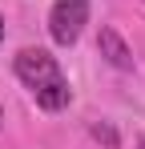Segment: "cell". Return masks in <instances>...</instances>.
Segmentation results:
<instances>
[{"instance_id": "obj_1", "label": "cell", "mask_w": 145, "mask_h": 149, "mask_svg": "<svg viewBox=\"0 0 145 149\" xmlns=\"http://www.w3.org/2000/svg\"><path fill=\"white\" fill-rule=\"evenodd\" d=\"M12 73H16V81L32 93V101H36L45 113L69 109V101H72L69 77H65L61 61H56L48 49H20L16 61H12Z\"/></svg>"}, {"instance_id": "obj_2", "label": "cell", "mask_w": 145, "mask_h": 149, "mask_svg": "<svg viewBox=\"0 0 145 149\" xmlns=\"http://www.w3.org/2000/svg\"><path fill=\"white\" fill-rule=\"evenodd\" d=\"M85 24H89V0H56L48 8V36L61 49L77 45L81 32H85Z\"/></svg>"}, {"instance_id": "obj_3", "label": "cell", "mask_w": 145, "mask_h": 149, "mask_svg": "<svg viewBox=\"0 0 145 149\" xmlns=\"http://www.w3.org/2000/svg\"><path fill=\"white\" fill-rule=\"evenodd\" d=\"M97 52H101L105 65H113L117 73H133V49L125 45V36H121L113 24H101V32H97Z\"/></svg>"}, {"instance_id": "obj_4", "label": "cell", "mask_w": 145, "mask_h": 149, "mask_svg": "<svg viewBox=\"0 0 145 149\" xmlns=\"http://www.w3.org/2000/svg\"><path fill=\"white\" fill-rule=\"evenodd\" d=\"M89 133H93V141H101L105 149H117V145H121V133H117L109 121H93V125H89Z\"/></svg>"}, {"instance_id": "obj_5", "label": "cell", "mask_w": 145, "mask_h": 149, "mask_svg": "<svg viewBox=\"0 0 145 149\" xmlns=\"http://www.w3.org/2000/svg\"><path fill=\"white\" fill-rule=\"evenodd\" d=\"M0 45H4V16H0Z\"/></svg>"}, {"instance_id": "obj_6", "label": "cell", "mask_w": 145, "mask_h": 149, "mask_svg": "<svg viewBox=\"0 0 145 149\" xmlns=\"http://www.w3.org/2000/svg\"><path fill=\"white\" fill-rule=\"evenodd\" d=\"M0 129H4V109H0Z\"/></svg>"}, {"instance_id": "obj_7", "label": "cell", "mask_w": 145, "mask_h": 149, "mask_svg": "<svg viewBox=\"0 0 145 149\" xmlns=\"http://www.w3.org/2000/svg\"><path fill=\"white\" fill-rule=\"evenodd\" d=\"M137 149H145V137H141V141H137Z\"/></svg>"}]
</instances>
